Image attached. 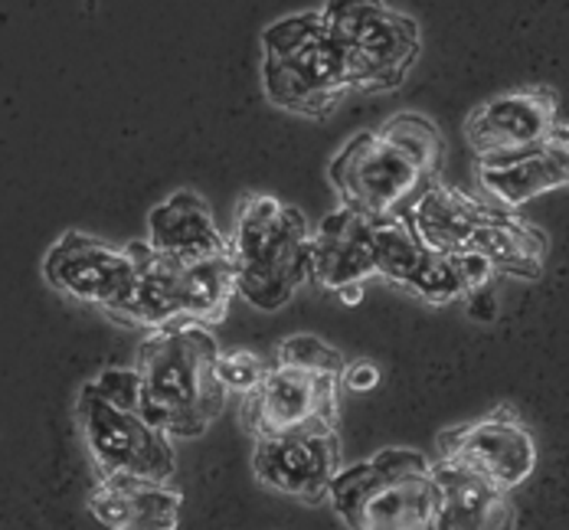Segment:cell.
<instances>
[{
	"label": "cell",
	"mask_w": 569,
	"mask_h": 530,
	"mask_svg": "<svg viewBox=\"0 0 569 530\" xmlns=\"http://www.w3.org/2000/svg\"><path fill=\"white\" fill-rule=\"evenodd\" d=\"M446 134L432 118L399 112L377 131H357L328 164L341 207L363 217H399L426 187L442 180Z\"/></svg>",
	"instance_id": "6da1fadb"
},
{
	"label": "cell",
	"mask_w": 569,
	"mask_h": 530,
	"mask_svg": "<svg viewBox=\"0 0 569 530\" xmlns=\"http://www.w3.org/2000/svg\"><path fill=\"white\" fill-rule=\"evenodd\" d=\"M217 357L220 344L207 324L171 321L151 331L134 360L144 419L171 439H200L227 407Z\"/></svg>",
	"instance_id": "7a4b0ae2"
},
{
	"label": "cell",
	"mask_w": 569,
	"mask_h": 530,
	"mask_svg": "<svg viewBox=\"0 0 569 530\" xmlns=\"http://www.w3.org/2000/svg\"><path fill=\"white\" fill-rule=\"evenodd\" d=\"M409 223L432 249L446 256H478L495 276L537 282L547 269L550 239L540 227L520 220L513 210L471 197L446 180H436L409 207Z\"/></svg>",
	"instance_id": "3957f363"
},
{
	"label": "cell",
	"mask_w": 569,
	"mask_h": 530,
	"mask_svg": "<svg viewBox=\"0 0 569 530\" xmlns=\"http://www.w3.org/2000/svg\"><path fill=\"white\" fill-rule=\"evenodd\" d=\"M227 252L236 294L259 311H282L308 282L311 223L282 197L249 193L236 207Z\"/></svg>",
	"instance_id": "277c9868"
},
{
	"label": "cell",
	"mask_w": 569,
	"mask_h": 530,
	"mask_svg": "<svg viewBox=\"0 0 569 530\" xmlns=\"http://www.w3.org/2000/svg\"><path fill=\"white\" fill-rule=\"evenodd\" d=\"M79 429L99 478L134 474L171 481L177 452L171 436L144 419L138 407L134 367H109L79 390Z\"/></svg>",
	"instance_id": "5b68a950"
},
{
	"label": "cell",
	"mask_w": 569,
	"mask_h": 530,
	"mask_svg": "<svg viewBox=\"0 0 569 530\" xmlns=\"http://www.w3.org/2000/svg\"><path fill=\"white\" fill-rule=\"evenodd\" d=\"M262 89L288 116L328 118L350 96L341 50L321 13H291L262 30Z\"/></svg>",
	"instance_id": "8992f818"
},
{
	"label": "cell",
	"mask_w": 569,
	"mask_h": 530,
	"mask_svg": "<svg viewBox=\"0 0 569 530\" xmlns=\"http://www.w3.org/2000/svg\"><path fill=\"white\" fill-rule=\"evenodd\" d=\"M432 501V462L416 449H383L343 466L328 491L347 530H429Z\"/></svg>",
	"instance_id": "52a82bcc"
},
{
	"label": "cell",
	"mask_w": 569,
	"mask_h": 530,
	"mask_svg": "<svg viewBox=\"0 0 569 530\" xmlns=\"http://www.w3.org/2000/svg\"><path fill=\"white\" fill-rule=\"evenodd\" d=\"M341 50L350 92H390L406 82L422 53L416 17L387 0H325L318 10Z\"/></svg>",
	"instance_id": "ba28073f"
},
{
	"label": "cell",
	"mask_w": 569,
	"mask_h": 530,
	"mask_svg": "<svg viewBox=\"0 0 569 530\" xmlns=\"http://www.w3.org/2000/svg\"><path fill=\"white\" fill-rule=\"evenodd\" d=\"M138 246V292L124 318L128 328L158 331L171 321L220 324L236 298V276L229 252L207 259H173L158 252L148 239Z\"/></svg>",
	"instance_id": "9c48e42d"
},
{
	"label": "cell",
	"mask_w": 569,
	"mask_h": 530,
	"mask_svg": "<svg viewBox=\"0 0 569 530\" xmlns=\"http://www.w3.org/2000/svg\"><path fill=\"white\" fill-rule=\"evenodd\" d=\"M373 276L429 304L481 292L495 269L478 256H446L412 230L409 217H373Z\"/></svg>",
	"instance_id": "30bf717a"
},
{
	"label": "cell",
	"mask_w": 569,
	"mask_h": 530,
	"mask_svg": "<svg viewBox=\"0 0 569 530\" xmlns=\"http://www.w3.org/2000/svg\"><path fill=\"white\" fill-rule=\"evenodd\" d=\"M43 279L59 294L124 324L138 292V246L66 230L43 256Z\"/></svg>",
	"instance_id": "8fae6325"
},
{
	"label": "cell",
	"mask_w": 569,
	"mask_h": 530,
	"mask_svg": "<svg viewBox=\"0 0 569 530\" xmlns=\"http://www.w3.org/2000/svg\"><path fill=\"white\" fill-rule=\"evenodd\" d=\"M341 373H321L279 363L266 370L259 387L242 397L239 419L252 439L298 429H338L341 422Z\"/></svg>",
	"instance_id": "7c38bea8"
},
{
	"label": "cell",
	"mask_w": 569,
	"mask_h": 530,
	"mask_svg": "<svg viewBox=\"0 0 569 530\" xmlns=\"http://www.w3.org/2000/svg\"><path fill=\"white\" fill-rule=\"evenodd\" d=\"M436 452L442 462L475 471L505 491L520 488L537 469V439L513 407H495L478 419L442 429Z\"/></svg>",
	"instance_id": "4fadbf2b"
},
{
	"label": "cell",
	"mask_w": 569,
	"mask_h": 530,
	"mask_svg": "<svg viewBox=\"0 0 569 530\" xmlns=\"http://www.w3.org/2000/svg\"><path fill=\"white\" fill-rule=\"evenodd\" d=\"M343 469L338 429H298L256 439L252 471L262 488L298 498L305 504L328 501L331 481Z\"/></svg>",
	"instance_id": "5bb4252c"
},
{
	"label": "cell",
	"mask_w": 569,
	"mask_h": 530,
	"mask_svg": "<svg viewBox=\"0 0 569 530\" xmlns=\"http://www.w3.org/2000/svg\"><path fill=\"white\" fill-rule=\"evenodd\" d=\"M563 124L560 96L550 86H520L475 106L465 118V141L481 154H498L547 141Z\"/></svg>",
	"instance_id": "9a60e30c"
},
{
	"label": "cell",
	"mask_w": 569,
	"mask_h": 530,
	"mask_svg": "<svg viewBox=\"0 0 569 530\" xmlns=\"http://www.w3.org/2000/svg\"><path fill=\"white\" fill-rule=\"evenodd\" d=\"M475 177L488 200L517 210L537 197L569 187V121L557 128L553 138L475 158Z\"/></svg>",
	"instance_id": "2e32d148"
},
{
	"label": "cell",
	"mask_w": 569,
	"mask_h": 530,
	"mask_svg": "<svg viewBox=\"0 0 569 530\" xmlns=\"http://www.w3.org/2000/svg\"><path fill=\"white\" fill-rule=\"evenodd\" d=\"M370 276H373V217L338 207L318 227H311L308 279L318 289L338 294L347 304H357L363 298V282Z\"/></svg>",
	"instance_id": "e0dca14e"
},
{
	"label": "cell",
	"mask_w": 569,
	"mask_h": 530,
	"mask_svg": "<svg viewBox=\"0 0 569 530\" xmlns=\"http://www.w3.org/2000/svg\"><path fill=\"white\" fill-rule=\"evenodd\" d=\"M436 501L429 530H513L517 508L511 491L491 484L475 471L436 459Z\"/></svg>",
	"instance_id": "ac0fdd59"
},
{
	"label": "cell",
	"mask_w": 569,
	"mask_h": 530,
	"mask_svg": "<svg viewBox=\"0 0 569 530\" xmlns=\"http://www.w3.org/2000/svg\"><path fill=\"white\" fill-rule=\"evenodd\" d=\"M89 511L106 530H177L183 494L158 478L114 474L99 478Z\"/></svg>",
	"instance_id": "d6986e66"
},
{
	"label": "cell",
	"mask_w": 569,
	"mask_h": 530,
	"mask_svg": "<svg viewBox=\"0 0 569 530\" xmlns=\"http://www.w3.org/2000/svg\"><path fill=\"white\" fill-rule=\"evenodd\" d=\"M148 242L173 259H207L227 252V236L220 233L203 193L180 187L148 213Z\"/></svg>",
	"instance_id": "ffe728a7"
},
{
	"label": "cell",
	"mask_w": 569,
	"mask_h": 530,
	"mask_svg": "<svg viewBox=\"0 0 569 530\" xmlns=\"http://www.w3.org/2000/svg\"><path fill=\"white\" fill-rule=\"evenodd\" d=\"M279 363H291V367H305V370H321V373H341L347 367V357L338 348H331L328 341L315 338V334H291L279 344L276 353Z\"/></svg>",
	"instance_id": "44dd1931"
},
{
	"label": "cell",
	"mask_w": 569,
	"mask_h": 530,
	"mask_svg": "<svg viewBox=\"0 0 569 530\" xmlns=\"http://www.w3.org/2000/svg\"><path fill=\"white\" fill-rule=\"evenodd\" d=\"M266 370L269 367L249 351H220L217 357V377L227 393H239V397L252 393L259 387V380L266 377Z\"/></svg>",
	"instance_id": "7402d4cb"
},
{
	"label": "cell",
	"mask_w": 569,
	"mask_h": 530,
	"mask_svg": "<svg viewBox=\"0 0 569 530\" xmlns=\"http://www.w3.org/2000/svg\"><path fill=\"white\" fill-rule=\"evenodd\" d=\"M377 380H380V370L370 360H357V363L343 367L341 387L343 390H353V393H367V390L377 387Z\"/></svg>",
	"instance_id": "603a6c76"
}]
</instances>
